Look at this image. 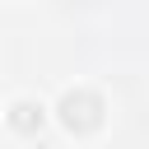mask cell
<instances>
[{"instance_id":"obj_1","label":"cell","mask_w":149,"mask_h":149,"mask_svg":"<svg viewBox=\"0 0 149 149\" xmlns=\"http://www.w3.org/2000/svg\"><path fill=\"white\" fill-rule=\"evenodd\" d=\"M61 126H65L70 135H93V130L102 126V98L88 93V88L65 93V98H61Z\"/></svg>"},{"instance_id":"obj_2","label":"cell","mask_w":149,"mask_h":149,"mask_svg":"<svg viewBox=\"0 0 149 149\" xmlns=\"http://www.w3.org/2000/svg\"><path fill=\"white\" fill-rule=\"evenodd\" d=\"M42 121H47V107H42V102H33V98H19V102L9 107V126H14L19 135H37V130H42Z\"/></svg>"}]
</instances>
